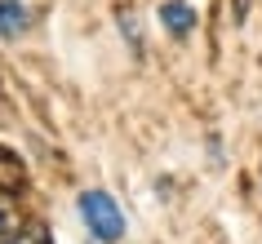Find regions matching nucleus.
<instances>
[{"instance_id":"f257e3e1","label":"nucleus","mask_w":262,"mask_h":244,"mask_svg":"<svg viewBox=\"0 0 262 244\" xmlns=\"http://www.w3.org/2000/svg\"><path fill=\"white\" fill-rule=\"evenodd\" d=\"M80 217H84V227H89V235H98L102 244L124 240V213L107 191H84L80 195Z\"/></svg>"},{"instance_id":"f03ea898","label":"nucleus","mask_w":262,"mask_h":244,"mask_svg":"<svg viewBox=\"0 0 262 244\" xmlns=\"http://www.w3.org/2000/svg\"><path fill=\"white\" fill-rule=\"evenodd\" d=\"M160 23H165L169 36H191V27H195V9L187 5V0H165V5H160Z\"/></svg>"},{"instance_id":"7ed1b4c3","label":"nucleus","mask_w":262,"mask_h":244,"mask_svg":"<svg viewBox=\"0 0 262 244\" xmlns=\"http://www.w3.org/2000/svg\"><path fill=\"white\" fill-rule=\"evenodd\" d=\"M23 31H27V9H23L18 0H0V36L14 40Z\"/></svg>"},{"instance_id":"20e7f679","label":"nucleus","mask_w":262,"mask_h":244,"mask_svg":"<svg viewBox=\"0 0 262 244\" xmlns=\"http://www.w3.org/2000/svg\"><path fill=\"white\" fill-rule=\"evenodd\" d=\"M0 244H49V235H45V227H18V231H5Z\"/></svg>"},{"instance_id":"39448f33","label":"nucleus","mask_w":262,"mask_h":244,"mask_svg":"<svg viewBox=\"0 0 262 244\" xmlns=\"http://www.w3.org/2000/svg\"><path fill=\"white\" fill-rule=\"evenodd\" d=\"M14 187H23V169H18L14 156L0 151V191H14Z\"/></svg>"},{"instance_id":"423d86ee","label":"nucleus","mask_w":262,"mask_h":244,"mask_svg":"<svg viewBox=\"0 0 262 244\" xmlns=\"http://www.w3.org/2000/svg\"><path fill=\"white\" fill-rule=\"evenodd\" d=\"M5 213H9V204H5V195H0V222H5Z\"/></svg>"}]
</instances>
